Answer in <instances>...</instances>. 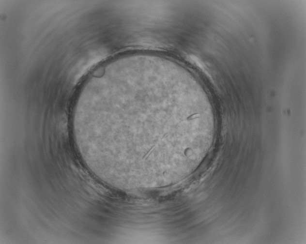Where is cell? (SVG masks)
Returning <instances> with one entry per match:
<instances>
[{"mask_svg": "<svg viewBox=\"0 0 306 244\" xmlns=\"http://www.w3.org/2000/svg\"><path fill=\"white\" fill-rule=\"evenodd\" d=\"M177 86L155 75L114 71L75 107L73 133L90 162L122 172L171 161L177 129Z\"/></svg>", "mask_w": 306, "mask_h": 244, "instance_id": "obj_1", "label": "cell"}]
</instances>
